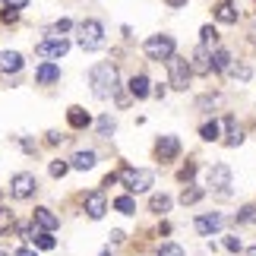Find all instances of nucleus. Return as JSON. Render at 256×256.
<instances>
[{
  "label": "nucleus",
  "instance_id": "obj_9",
  "mask_svg": "<svg viewBox=\"0 0 256 256\" xmlns=\"http://www.w3.org/2000/svg\"><path fill=\"white\" fill-rule=\"evenodd\" d=\"M177 152H180V140H177V136H162V140L155 142V158L158 162H174Z\"/></svg>",
  "mask_w": 256,
  "mask_h": 256
},
{
  "label": "nucleus",
  "instance_id": "obj_38",
  "mask_svg": "<svg viewBox=\"0 0 256 256\" xmlns=\"http://www.w3.org/2000/svg\"><path fill=\"white\" fill-rule=\"evenodd\" d=\"M26 4H28V0H6V6L16 10V13H19V10H26Z\"/></svg>",
  "mask_w": 256,
  "mask_h": 256
},
{
  "label": "nucleus",
  "instance_id": "obj_4",
  "mask_svg": "<svg viewBox=\"0 0 256 256\" xmlns=\"http://www.w3.org/2000/svg\"><path fill=\"white\" fill-rule=\"evenodd\" d=\"M120 180H124V186L130 193H142V190H149V186H152L155 174L149 168H124L120 171Z\"/></svg>",
  "mask_w": 256,
  "mask_h": 256
},
{
  "label": "nucleus",
  "instance_id": "obj_16",
  "mask_svg": "<svg viewBox=\"0 0 256 256\" xmlns=\"http://www.w3.org/2000/svg\"><path fill=\"white\" fill-rule=\"evenodd\" d=\"M215 19L224 22V26H234V22H238V6H234L231 0H222V4L215 6Z\"/></svg>",
  "mask_w": 256,
  "mask_h": 256
},
{
  "label": "nucleus",
  "instance_id": "obj_28",
  "mask_svg": "<svg viewBox=\"0 0 256 256\" xmlns=\"http://www.w3.org/2000/svg\"><path fill=\"white\" fill-rule=\"evenodd\" d=\"M16 224V218H13V212L10 209H0V234H6L10 228Z\"/></svg>",
  "mask_w": 256,
  "mask_h": 256
},
{
  "label": "nucleus",
  "instance_id": "obj_19",
  "mask_svg": "<svg viewBox=\"0 0 256 256\" xmlns=\"http://www.w3.org/2000/svg\"><path fill=\"white\" fill-rule=\"evenodd\" d=\"M32 244H35L38 250H54V247H57L54 234H51V231H42V228H35V234H32Z\"/></svg>",
  "mask_w": 256,
  "mask_h": 256
},
{
  "label": "nucleus",
  "instance_id": "obj_35",
  "mask_svg": "<svg viewBox=\"0 0 256 256\" xmlns=\"http://www.w3.org/2000/svg\"><path fill=\"white\" fill-rule=\"evenodd\" d=\"M224 250H231V253H240V250H244L240 238H224Z\"/></svg>",
  "mask_w": 256,
  "mask_h": 256
},
{
  "label": "nucleus",
  "instance_id": "obj_33",
  "mask_svg": "<svg viewBox=\"0 0 256 256\" xmlns=\"http://www.w3.org/2000/svg\"><path fill=\"white\" fill-rule=\"evenodd\" d=\"M70 28H73V22H70V19H60V22H54V28H51V32H54L57 38H60L64 32H70Z\"/></svg>",
  "mask_w": 256,
  "mask_h": 256
},
{
  "label": "nucleus",
  "instance_id": "obj_34",
  "mask_svg": "<svg viewBox=\"0 0 256 256\" xmlns=\"http://www.w3.org/2000/svg\"><path fill=\"white\" fill-rule=\"evenodd\" d=\"M114 126H117V124H114V117H102V120H98V130H102L104 136H108V133H114Z\"/></svg>",
  "mask_w": 256,
  "mask_h": 256
},
{
  "label": "nucleus",
  "instance_id": "obj_39",
  "mask_svg": "<svg viewBox=\"0 0 256 256\" xmlns=\"http://www.w3.org/2000/svg\"><path fill=\"white\" fill-rule=\"evenodd\" d=\"M60 140H64V136H60V133H54V130H51V133H48V146H57V142H60Z\"/></svg>",
  "mask_w": 256,
  "mask_h": 256
},
{
  "label": "nucleus",
  "instance_id": "obj_31",
  "mask_svg": "<svg viewBox=\"0 0 256 256\" xmlns=\"http://www.w3.org/2000/svg\"><path fill=\"white\" fill-rule=\"evenodd\" d=\"M48 171H51V177H64L66 171H70V164H66V162H51V168H48Z\"/></svg>",
  "mask_w": 256,
  "mask_h": 256
},
{
  "label": "nucleus",
  "instance_id": "obj_20",
  "mask_svg": "<svg viewBox=\"0 0 256 256\" xmlns=\"http://www.w3.org/2000/svg\"><path fill=\"white\" fill-rule=\"evenodd\" d=\"M152 92V88H149V76H133V80H130V95L133 98H146V95H149Z\"/></svg>",
  "mask_w": 256,
  "mask_h": 256
},
{
  "label": "nucleus",
  "instance_id": "obj_29",
  "mask_svg": "<svg viewBox=\"0 0 256 256\" xmlns=\"http://www.w3.org/2000/svg\"><path fill=\"white\" fill-rule=\"evenodd\" d=\"M228 130H231V133H228V140H224V146H231V149H234V146L244 142V133L238 130V126H228Z\"/></svg>",
  "mask_w": 256,
  "mask_h": 256
},
{
  "label": "nucleus",
  "instance_id": "obj_23",
  "mask_svg": "<svg viewBox=\"0 0 256 256\" xmlns=\"http://www.w3.org/2000/svg\"><path fill=\"white\" fill-rule=\"evenodd\" d=\"M149 209H152V212H158V215H162V212H168V209H171V196L155 193L152 200H149Z\"/></svg>",
  "mask_w": 256,
  "mask_h": 256
},
{
  "label": "nucleus",
  "instance_id": "obj_5",
  "mask_svg": "<svg viewBox=\"0 0 256 256\" xmlns=\"http://www.w3.org/2000/svg\"><path fill=\"white\" fill-rule=\"evenodd\" d=\"M70 51V42L66 38H48V42H42V44H35V54L42 57V60H60V57Z\"/></svg>",
  "mask_w": 256,
  "mask_h": 256
},
{
  "label": "nucleus",
  "instance_id": "obj_27",
  "mask_svg": "<svg viewBox=\"0 0 256 256\" xmlns=\"http://www.w3.org/2000/svg\"><path fill=\"white\" fill-rule=\"evenodd\" d=\"M200 136H202V140L206 142H215V140H218V124H202V130H200Z\"/></svg>",
  "mask_w": 256,
  "mask_h": 256
},
{
  "label": "nucleus",
  "instance_id": "obj_32",
  "mask_svg": "<svg viewBox=\"0 0 256 256\" xmlns=\"http://www.w3.org/2000/svg\"><path fill=\"white\" fill-rule=\"evenodd\" d=\"M158 256H184V250L177 247V244H162V250H158Z\"/></svg>",
  "mask_w": 256,
  "mask_h": 256
},
{
  "label": "nucleus",
  "instance_id": "obj_26",
  "mask_svg": "<svg viewBox=\"0 0 256 256\" xmlns=\"http://www.w3.org/2000/svg\"><path fill=\"white\" fill-rule=\"evenodd\" d=\"M215 42H218V32H215L212 26H202V28H200V44L209 48V44H215Z\"/></svg>",
  "mask_w": 256,
  "mask_h": 256
},
{
  "label": "nucleus",
  "instance_id": "obj_6",
  "mask_svg": "<svg viewBox=\"0 0 256 256\" xmlns=\"http://www.w3.org/2000/svg\"><path fill=\"white\" fill-rule=\"evenodd\" d=\"M190 60H186V57H171L168 60V76H171V86L174 88H186V82H190Z\"/></svg>",
  "mask_w": 256,
  "mask_h": 256
},
{
  "label": "nucleus",
  "instance_id": "obj_43",
  "mask_svg": "<svg viewBox=\"0 0 256 256\" xmlns=\"http://www.w3.org/2000/svg\"><path fill=\"white\" fill-rule=\"evenodd\" d=\"M250 256H256V247H250Z\"/></svg>",
  "mask_w": 256,
  "mask_h": 256
},
{
  "label": "nucleus",
  "instance_id": "obj_30",
  "mask_svg": "<svg viewBox=\"0 0 256 256\" xmlns=\"http://www.w3.org/2000/svg\"><path fill=\"white\" fill-rule=\"evenodd\" d=\"M193 174H196V164H186V168L177 171V180H180V184H190V180H193Z\"/></svg>",
  "mask_w": 256,
  "mask_h": 256
},
{
  "label": "nucleus",
  "instance_id": "obj_10",
  "mask_svg": "<svg viewBox=\"0 0 256 256\" xmlns=\"http://www.w3.org/2000/svg\"><path fill=\"white\" fill-rule=\"evenodd\" d=\"M108 212V200H104V193L102 190H92V193H86V215L88 218H102V215Z\"/></svg>",
  "mask_w": 256,
  "mask_h": 256
},
{
  "label": "nucleus",
  "instance_id": "obj_3",
  "mask_svg": "<svg viewBox=\"0 0 256 256\" xmlns=\"http://www.w3.org/2000/svg\"><path fill=\"white\" fill-rule=\"evenodd\" d=\"M142 51H146L149 60H164V64H168L174 57V38L171 35H152V38H146Z\"/></svg>",
  "mask_w": 256,
  "mask_h": 256
},
{
  "label": "nucleus",
  "instance_id": "obj_17",
  "mask_svg": "<svg viewBox=\"0 0 256 256\" xmlns=\"http://www.w3.org/2000/svg\"><path fill=\"white\" fill-rule=\"evenodd\" d=\"M35 80L42 82V86L57 82V80H60V66H57V64H42V66H38V73H35Z\"/></svg>",
  "mask_w": 256,
  "mask_h": 256
},
{
  "label": "nucleus",
  "instance_id": "obj_1",
  "mask_svg": "<svg viewBox=\"0 0 256 256\" xmlns=\"http://www.w3.org/2000/svg\"><path fill=\"white\" fill-rule=\"evenodd\" d=\"M88 86H92L95 98H111V95H117V88H120L117 66L114 64H95L92 70H88Z\"/></svg>",
  "mask_w": 256,
  "mask_h": 256
},
{
  "label": "nucleus",
  "instance_id": "obj_42",
  "mask_svg": "<svg viewBox=\"0 0 256 256\" xmlns=\"http://www.w3.org/2000/svg\"><path fill=\"white\" fill-rule=\"evenodd\" d=\"M168 6H174V10L177 6H186V0H168Z\"/></svg>",
  "mask_w": 256,
  "mask_h": 256
},
{
  "label": "nucleus",
  "instance_id": "obj_21",
  "mask_svg": "<svg viewBox=\"0 0 256 256\" xmlns=\"http://www.w3.org/2000/svg\"><path fill=\"white\" fill-rule=\"evenodd\" d=\"M212 70H231V54L224 51V48H215V54H212Z\"/></svg>",
  "mask_w": 256,
  "mask_h": 256
},
{
  "label": "nucleus",
  "instance_id": "obj_45",
  "mask_svg": "<svg viewBox=\"0 0 256 256\" xmlns=\"http://www.w3.org/2000/svg\"><path fill=\"white\" fill-rule=\"evenodd\" d=\"M4 4H6V0H4Z\"/></svg>",
  "mask_w": 256,
  "mask_h": 256
},
{
  "label": "nucleus",
  "instance_id": "obj_36",
  "mask_svg": "<svg viewBox=\"0 0 256 256\" xmlns=\"http://www.w3.org/2000/svg\"><path fill=\"white\" fill-rule=\"evenodd\" d=\"M231 76H238V80H250V66L247 64H240V66H234Z\"/></svg>",
  "mask_w": 256,
  "mask_h": 256
},
{
  "label": "nucleus",
  "instance_id": "obj_40",
  "mask_svg": "<svg viewBox=\"0 0 256 256\" xmlns=\"http://www.w3.org/2000/svg\"><path fill=\"white\" fill-rule=\"evenodd\" d=\"M13 256H38V253H35V250H28V247H19Z\"/></svg>",
  "mask_w": 256,
  "mask_h": 256
},
{
  "label": "nucleus",
  "instance_id": "obj_18",
  "mask_svg": "<svg viewBox=\"0 0 256 256\" xmlns=\"http://www.w3.org/2000/svg\"><path fill=\"white\" fill-rule=\"evenodd\" d=\"M70 168H76V171H88V168H95V152H92V149L76 152L73 158H70Z\"/></svg>",
  "mask_w": 256,
  "mask_h": 256
},
{
  "label": "nucleus",
  "instance_id": "obj_44",
  "mask_svg": "<svg viewBox=\"0 0 256 256\" xmlns=\"http://www.w3.org/2000/svg\"><path fill=\"white\" fill-rule=\"evenodd\" d=\"M0 256H10V253H0Z\"/></svg>",
  "mask_w": 256,
  "mask_h": 256
},
{
  "label": "nucleus",
  "instance_id": "obj_12",
  "mask_svg": "<svg viewBox=\"0 0 256 256\" xmlns=\"http://www.w3.org/2000/svg\"><path fill=\"white\" fill-rule=\"evenodd\" d=\"M32 222H35V228H42V231H54L57 224H60V218H57L51 209H44V206H38L32 212Z\"/></svg>",
  "mask_w": 256,
  "mask_h": 256
},
{
  "label": "nucleus",
  "instance_id": "obj_7",
  "mask_svg": "<svg viewBox=\"0 0 256 256\" xmlns=\"http://www.w3.org/2000/svg\"><path fill=\"white\" fill-rule=\"evenodd\" d=\"M38 190V184H35V174H13V180H10V193L16 196V200H28Z\"/></svg>",
  "mask_w": 256,
  "mask_h": 256
},
{
  "label": "nucleus",
  "instance_id": "obj_37",
  "mask_svg": "<svg viewBox=\"0 0 256 256\" xmlns=\"http://www.w3.org/2000/svg\"><path fill=\"white\" fill-rule=\"evenodd\" d=\"M0 19H4V22L10 26V22H16V19H19V13H16V10H10V6H4V13H0Z\"/></svg>",
  "mask_w": 256,
  "mask_h": 256
},
{
  "label": "nucleus",
  "instance_id": "obj_22",
  "mask_svg": "<svg viewBox=\"0 0 256 256\" xmlns=\"http://www.w3.org/2000/svg\"><path fill=\"white\" fill-rule=\"evenodd\" d=\"M202 186H184V193H180V202L184 206H193V202H200L202 200Z\"/></svg>",
  "mask_w": 256,
  "mask_h": 256
},
{
  "label": "nucleus",
  "instance_id": "obj_15",
  "mask_svg": "<svg viewBox=\"0 0 256 256\" xmlns=\"http://www.w3.org/2000/svg\"><path fill=\"white\" fill-rule=\"evenodd\" d=\"M66 120H70V126H73V130H86V126L92 124V117H88V111H86V108L73 104L70 111H66Z\"/></svg>",
  "mask_w": 256,
  "mask_h": 256
},
{
  "label": "nucleus",
  "instance_id": "obj_25",
  "mask_svg": "<svg viewBox=\"0 0 256 256\" xmlns=\"http://www.w3.org/2000/svg\"><path fill=\"white\" fill-rule=\"evenodd\" d=\"M114 209L124 212V215H133L136 212V202L130 200V196H117V200H114Z\"/></svg>",
  "mask_w": 256,
  "mask_h": 256
},
{
  "label": "nucleus",
  "instance_id": "obj_11",
  "mask_svg": "<svg viewBox=\"0 0 256 256\" xmlns=\"http://www.w3.org/2000/svg\"><path fill=\"white\" fill-rule=\"evenodd\" d=\"M222 224H224V218H222L218 212H212V215H200V218H196V231H200L202 238H212V234L218 231Z\"/></svg>",
  "mask_w": 256,
  "mask_h": 256
},
{
  "label": "nucleus",
  "instance_id": "obj_24",
  "mask_svg": "<svg viewBox=\"0 0 256 256\" xmlns=\"http://www.w3.org/2000/svg\"><path fill=\"white\" fill-rule=\"evenodd\" d=\"M234 222H240V224H256V206H240V212L234 215Z\"/></svg>",
  "mask_w": 256,
  "mask_h": 256
},
{
  "label": "nucleus",
  "instance_id": "obj_8",
  "mask_svg": "<svg viewBox=\"0 0 256 256\" xmlns=\"http://www.w3.org/2000/svg\"><path fill=\"white\" fill-rule=\"evenodd\" d=\"M206 184H209L212 190L228 193V186H231V168H228V164H212L209 174H206Z\"/></svg>",
  "mask_w": 256,
  "mask_h": 256
},
{
  "label": "nucleus",
  "instance_id": "obj_41",
  "mask_svg": "<svg viewBox=\"0 0 256 256\" xmlns=\"http://www.w3.org/2000/svg\"><path fill=\"white\" fill-rule=\"evenodd\" d=\"M108 238H111V244H120V240H124V231H111Z\"/></svg>",
  "mask_w": 256,
  "mask_h": 256
},
{
  "label": "nucleus",
  "instance_id": "obj_13",
  "mask_svg": "<svg viewBox=\"0 0 256 256\" xmlns=\"http://www.w3.org/2000/svg\"><path fill=\"white\" fill-rule=\"evenodd\" d=\"M190 70H193V73H200V76H209V73H212V57H209V51H206L202 44L193 51V64H190Z\"/></svg>",
  "mask_w": 256,
  "mask_h": 256
},
{
  "label": "nucleus",
  "instance_id": "obj_14",
  "mask_svg": "<svg viewBox=\"0 0 256 256\" xmlns=\"http://www.w3.org/2000/svg\"><path fill=\"white\" fill-rule=\"evenodd\" d=\"M22 70V54L19 51H0V73H19Z\"/></svg>",
  "mask_w": 256,
  "mask_h": 256
},
{
  "label": "nucleus",
  "instance_id": "obj_2",
  "mask_svg": "<svg viewBox=\"0 0 256 256\" xmlns=\"http://www.w3.org/2000/svg\"><path fill=\"white\" fill-rule=\"evenodd\" d=\"M80 48L82 51H98V48L104 44V28L98 19H86V22H80Z\"/></svg>",
  "mask_w": 256,
  "mask_h": 256
}]
</instances>
